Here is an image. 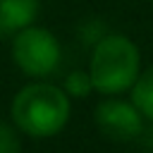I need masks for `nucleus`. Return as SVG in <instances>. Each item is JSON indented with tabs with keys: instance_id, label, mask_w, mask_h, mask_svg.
Masks as SVG:
<instances>
[{
	"instance_id": "20e7f679",
	"label": "nucleus",
	"mask_w": 153,
	"mask_h": 153,
	"mask_svg": "<svg viewBox=\"0 0 153 153\" xmlns=\"http://www.w3.org/2000/svg\"><path fill=\"white\" fill-rule=\"evenodd\" d=\"M93 124L105 139L124 143L141 136L146 120L139 112V108L131 103V98L103 96L93 108Z\"/></svg>"
},
{
	"instance_id": "39448f33",
	"label": "nucleus",
	"mask_w": 153,
	"mask_h": 153,
	"mask_svg": "<svg viewBox=\"0 0 153 153\" xmlns=\"http://www.w3.org/2000/svg\"><path fill=\"white\" fill-rule=\"evenodd\" d=\"M41 0H0V36H12L14 31L36 22Z\"/></svg>"
},
{
	"instance_id": "f03ea898",
	"label": "nucleus",
	"mask_w": 153,
	"mask_h": 153,
	"mask_svg": "<svg viewBox=\"0 0 153 153\" xmlns=\"http://www.w3.org/2000/svg\"><path fill=\"white\" fill-rule=\"evenodd\" d=\"M93 93L98 96H124L141 72V50L127 36L105 31L93 45L86 67Z\"/></svg>"
},
{
	"instance_id": "423d86ee",
	"label": "nucleus",
	"mask_w": 153,
	"mask_h": 153,
	"mask_svg": "<svg viewBox=\"0 0 153 153\" xmlns=\"http://www.w3.org/2000/svg\"><path fill=\"white\" fill-rule=\"evenodd\" d=\"M129 98L139 108V112L143 115V120L153 122V65L141 67L136 81L129 88Z\"/></svg>"
},
{
	"instance_id": "f257e3e1",
	"label": "nucleus",
	"mask_w": 153,
	"mask_h": 153,
	"mask_svg": "<svg viewBox=\"0 0 153 153\" xmlns=\"http://www.w3.org/2000/svg\"><path fill=\"white\" fill-rule=\"evenodd\" d=\"M72 120V98L60 84L29 79L10 100V122L22 136L53 139Z\"/></svg>"
},
{
	"instance_id": "7ed1b4c3",
	"label": "nucleus",
	"mask_w": 153,
	"mask_h": 153,
	"mask_svg": "<svg viewBox=\"0 0 153 153\" xmlns=\"http://www.w3.org/2000/svg\"><path fill=\"white\" fill-rule=\"evenodd\" d=\"M10 57L24 76L48 79L62 65V43L50 29L33 22L10 36Z\"/></svg>"
},
{
	"instance_id": "1a4fd4ad",
	"label": "nucleus",
	"mask_w": 153,
	"mask_h": 153,
	"mask_svg": "<svg viewBox=\"0 0 153 153\" xmlns=\"http://www.w3.org/2000/svg\"><path fill=\"white\" fill-rule=\"evenodd\" d=\"M151 5H153V0H151Z\"/></svg>"
},
{
	"instance_id": "0eeeda50",
	"label": "nucleus",
	"mask_w": 153,
	"mask_h": 153,
	"mask_svg": "<svg viewBox=\"0 0 153 153\" xmlns=\"http://www.w3.org/2000/svg\"><path fill=\"white\" fill-rule=\"evenodd\" d=\"M60 86L67 91V96H69L72 100H81V98H86L88 93H93L91 76H88L86 69H72V72H67V76L62 79Z\"/></svg>"
},
{
	"instance_id": "6e6552de",
	"label": "nucleus",
	"mask_w": 153,
	"mask_h": 153,
	"mask_svg": "<svg viewBox=\"0 0 153 153\" xmlns=\"http://www.w3.org/2000/svg\"><path fill=\"white\" fill-rule=\"evenodd\" d=\"M0 153H22V134L12 122L0 120Z\"/></svg>"
}]
</instances>
